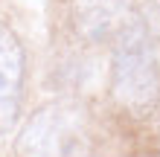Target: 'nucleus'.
<instances>
[{
    "mask_svg": "<svg viewBox=\"0 0 160 157\" xmlns=\"http://www.w3.org/2000/svg\"><path fill=\"white\" fill-rule=\"evenodd\" d=\"M82 131V116L73 105H47L29 116L15 151L18 157H76Z\"/></svg>",
    "mask_w": 160,
    "mask_h": 157,
    "instance_id": "2",
    "label": "nucleus"
},
{
    "mask_svg": "<svg viewBox=\"0 0 160 157\" xmlns=\"http://www.w3.org/2000/svg\"><path fill=\"white\" fill-rule=\"evenodd\" d=\"M131 21V0H73V26L84 41H114Z\"/></svg>",
    "mask_w": 160,
    "mask_h": 157,
    "instance_id": "4",
    "label": "nucleus"
},
{
    "mask_svg": "<svg viewBox=\"0 0 160 157\" xmlns=\"http://www.w3.org/2000/svg\"><path fill=\"white\" fill-rule=\"evenodd\" d=\"M111 93L114 99L143 114L160 96V61L152 41V32L140 21H131L114 38L111 55Z\"/></svg>",
    "mask_w": 160,
    "mask_h": 157,
    "instance_id": "1",
    "label": "nucleus"
},
{
    "mask_svg": "<svg viewBox=\"0 0 160 157\" xmlns=\"http://www.w3.org/2000/svg\"><path fill=\"white\" fill-rule=\"evenodd\" d=\"M26 87V55L18 35L0 23V137L15 131L23 108Z\"/></svg>",
    "mask_w": 160,
    "mask_h": 157,
    "instance_id": "3",
    "label": "nucleus"
}]
</instances>
